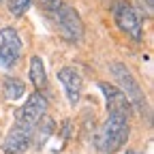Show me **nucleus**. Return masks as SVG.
Returning a JSON list of instances; mask_svg holds the SVG:
<instances>
[{"instance_id":"1a4fd4ad","label":"nucleus","mask_w":154,"mask_h":154,"mask_svg":"<svg viewBox=\"0 0 154 154\" xmlns=\"http://www.w3.org/2000/svg\"><path fill=\"white\" fill-rule=\"evenodd\" d=\"M58 79H60V84L66 90L69 103L75 105L79 101V94H82V75H79V71L73 69V66H62L58 71Z\"/></svg>"},{"instance_id":"9b49d317","label":"nucleus","mask_w":154,"mask_h":154,"mask_svg":"<svg viewBox=\"0 0 154 154\" xmlns=\"http://www.w3.org/2000/svg\"><path fill=\"white\" fill-rule=\"evenodd\" d=\"M30 82L36 88V92H43L47 88V73H45L43 60L38 56H32L30 58Z\"/></svg>"},{"instance_id":"0eeeda50","label":"nucleus","mask_w":154,"mask_h":154,"mask_svg":"<svg viewBox=\"0 0 154 154\" xmlns=\"http://www.w3.org/2000/svg\"><path fill=\"white\" fill-rule=\"evenodd\" d=\"M99 88H101V92L105 94L109 113H111V116H122V118L128 120V116H131V111H133V105H131V101L126 99V94H124L118 86L107 84V82H101Z\"/></svg>"},{"instance_id":"7ed1b4c3","label":"nucleus","mask_w":154,"mask_h":154,"mask_svg":"<svg viewBox=\"0 0 154 154\" xmlns=\"http://www.w3.org/2000/svg\"><path fill=\"white\" fill-rule=\"evenodd\" d=\"M56 26H58V32L62 34V38H66V41L71 43H79L84 38V22L79 13H77L73 7L69 5H60L56 11Z\"/></svg>"},{"instance_id":"9d476101","label":"nucleus","mask_w":154,"mask_h":154,"mask_svg":"<svg viewBox=\"0 0 154 154\" xmlns=\"http://www.w3.org/2000/svg\"><path fill=\"white\" fill-rule=\"evenodd\" d=\"M54 128H56L54 120L47 118V116H43V118L34 124V131H32V143H34V148L41 150V148L47 143V139L54 135Z\"/></svg>"},{"instance_id":"f03ea898","label":"nucleus","mask_w":154,"mask_h":154,"mask_svg":"<svg viewBox=\"0 0 154 154\" xmlns=\"http://www.w3.org/2000/svg\"><path fill=\"white\" fill-rule=\"evenodd\" d=\"M109 71L111 75L116 77V82L120 84V90L126 94V99L131 101V105L137 109V111H146V96H143V90L139 88V84L135 82L133 73L122 64V62H111L109 64Z\"/></svg>"},{"instance_id":"ddd939ff","label":"nucleus","mask_w":154,"mask_h":154,"mask_svg":"<svg viewBox=\"0 0 154 154\" xmlns=\"http://www.w3.org/2000/svg\"><path fill=\"white\" fill-rule=\"evenodd\" d=\"M7 2H9V11L13 17H22L32 7V0H7Z\"/></svg>"},{"instance_id":"39448f33","label":"nucleus","mask_w":154,"mask_h":154,"mask_svg":"<svg viewBox=\"0 0 154 154\" xmlns=\"http://www.w3.org/2000/svg\"><path fill=\"white\" fill-rule=\"evenodd\" d=\"M45 111H47V99H45L41 92H34V94H30L28 99H26L24 107H19L15 111V122L17 124L34 126L45 116Z\"/></svg>"},{"instance_id":"423d86ee","label":"nucleus","mask_w":154,"mask_h":154,"mask_svg":"<svg viewBox=\"0 0 154 154\" xmlns=\"http://www.w3.org/2000/svg\"><path fill=\"white\" fill-rule=\"evenodd\" d=\"M22 54V38L15 28L0 30V66H13Z\"/></svg>"},{"instance_id":"dca6fc26","label":"nucleus","mask_w":154,"mask_h":154,"mask_svg":"<svg viewBox=\"0 0 154 154\" xmlns=\"http://www.w3.org/2000/svg\"><path fill=\"white\" fill-rule=\"evenodd\" d=\"M126 154H139V152H133V150H128V152H126Z\"/></svg>"},{"instance_id":"f8f14e48","label":"nucleus","mask_w":154,"mask_h":154,"mask_svg":"<svg viewBox=\"0 0 154 154\" xmlns=\"http://www.w3.org/2000/svg\"><path fill=\"white\" fill-rule=\"evenodd\" d=\"M26 94V86L24 82H19L15 79V77H7V79L2 82V96L9 101H17V99H22V96Z\"/></svg>"},{"instance_id":"2eb2a0df","label":"nucleus","mask_w":154,"mask_h":154,"mask_svg":"<svg viewBox=\"0 0 154 154\" xmlns=\"http://www.w3.org/2000/svg\"><path fill=\"white\" fill-rule=\"evenodd\" d=\"M137 5H139V9H143V11L150 15L152 9H154V0H137Z\"/></svg>"},{"instance_id":"4468645a","label":"nucleus","mask_w":154,"mask_h":154,"mask_svg":"<svg viewBox=\"0 0 154 154\" xmlns=\"http://www.w3.org/2000/svg\"><path fill=\"white\" fill-rule=\"evenodd\" d=\"M38 5H41L45 11H51V13H54L58 7L62 5V0H38Z\"/></svg>"},{"instance_id":"6e6552de","label":"nucleus","mask_w":154,"mask_h":154,"mask_svg":"<svg viewBox=\"0 0 154 154\" xmlns=\"http://www.w3.org/2000/svg\"><path fill=\"white\" fill-rule=\"evenodd\" d=\"M32 131H34V126L15 122V126L9 131L7 139H5L2 152L5 154H22V152H26L32 146Z\"/></svg>"},{"instance_id":"20e7f679","label":"nucleus","mask_w":154,"mask_h":154,"mask_svg":"<svg viewBox=\"0 0 154 154\" xmlns=\"http://www.w3.org/2000/svg\"><path fill=\"white\" fill-rule=\"evenodd\" d=\"M113 19H116V26H118L126 36H131L135 43H141L143 38V26H141V19L137 15L128 2H118L113 9Z\"/></svg>"},{"instance_id":"f257e3e1","label":"nucleus","mask_w":154,"mask_h":154,"mask_svg":"<svg viewBox=\"0 0 154 154\" xmlns=\"http://www.w3.org/2000/svg\"><path fill=\"white\" fill-rule=\"evenodd\" d=\"M128 120L122 116H107V120L103 124V128L99 131V137H96V150L101 154H113L118 152L126 141H128Z\"/></svg>"},{"instance_id":"f3484780","label":"nucleus","mask_w":154,"mask_h":154,"mask_svg":"<svg viewBox=\"0 0 154 154\" xmlns=\"http://www.w3.org/2000/svg\"><path fill=\"white\" fill-rule=\"evenodd\" d=\"M2 2H7V0H0V5H2Z\"/></svg>"}]
</instances>
